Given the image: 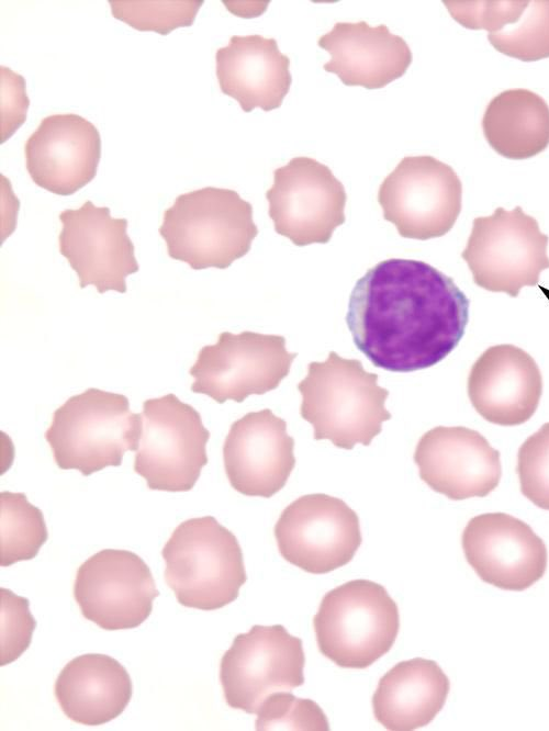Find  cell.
Segmentation results:
<instances>
[{"mask_svg":"<svg viewBox=\"0 0 549 731\" xmlns=\"http://www.w3.org/2000/svg\"><path fill=\"white\" fill-rule=\"evenodd\" d=\"M469 300L451 278L412 259H386L361 277L349 299L347 326L378 368L412 372L447 357L461 340Z\"/></svg>","mask_w":549,"mask_h":731,"instance_id":"cell-1","label":"cell"},{"mask_svg":"<svg viewBox=\"0 0 549 731\" xmlns=\"http://www.w3.org/2000/svg\"><path fill=\"white\" fill-rule=\"evenodd\" d=\"M298 390L300 413L314 427V439L330 440L338 448L370 445L391 418L384 406L389 391L378 385V375L367 372L359 360L334 351L325 361L309 364Z\"/></svg>","mask_w":549,"mask_h":731,"instance_id":"cell-2","label":"cell"},{"mask_svg":"<svg viewBox=\"0 0 549 731\" xmlns=\"http://www.w3.org/2000/svg\"><path fill=\"white\" fill-rule=\"evenodd\" d=\"M168 255L194 270L225 269L258 234L253 206L229 189L206 187L177 196L159 228Z\"/></svg>","mask_w":549,"mask_h":731,"instance_id":"cell-3","label":"cell"},{"mask_svg":"<svg viewBox=\"0 0 549 731\" xmlns=\"http://www.w3.org/2000/svg\"><path fill=\"white\" fill-rule=\"evenodd\" d=\"M142 429V415L130 411L126 396L92 387L54 412L45 439L60 469L87 476L121 465L126 451H137Z\"/></svg>","mask_w":549,"mask_h":731,"instance_id":"cell-4","label":"cell"},{"mask_svg":"<svg viewBox=\"0 0 549 731\" xmlns=\"http://www.w3.org/2000/svg\"><path fill=\"white\" fill-rule=\"evenodd\" d=\"M161 554L166 582L186 607L222 608L237 598L247 580L236 537L212 516L181 522Z\"/></svg>","mask_w":549,"mask_h":731,"instance_id":"cell-5","label":"cell"},{"mask_svg":"<svg viewBox=\"0 0 549 731\" xmlns=\"http://www.w3.org/2000/svg\"><path fill=\"white\" fill-rule=\"evenodd\" d=\"M313 623L323 655L341 667L365 668L390 651L400 616L382 585L354 580L323 597Z\"/></svg>","mask_w":549,"mask_h":731,"instance_id":"cell-6","label":"cell"},{"mask_svg":"<svg viewBox=\"0 0 549 731\" xmlns=\"http://www.w3.org/2000/svg\"><path fill=\"white\" fill-rule=\"evenodd\" d=\"M549 238L538 222L520 206L497 207L492 215L473 220L461 256L477 285L516 297L523 286H534L549 268Z\"/></svg>","mask_w":549,"mask_h":731,"instance_id":"cell-7","label":"cell"},{"mask_svg":"<svg viewBox=\"0 0 549 731\" xmlns=\"http://www.w3.org/2000/svg\"><path fill=\"white\" fill-rule=\"evenodd\" d=\"M143 429L134 471L155 491L187 492L208 463L210 438L200 414L175 394L143 403Z\"/></svg>","mask_w":549,"mask_h":731,"instance_id":"cell-8","label":"cell"},{"mask_svg":"<svg viewBox=\"0 0 549 731\" xmlns=\"http://www.w3.org/2000/svg\"><path fill=\"white\" fill-rule=\"evenodd\" d=\"M304 662L301 639L283 626H254L236 636L222 656L220 682L227 705L257 713L269 696L303 685Z\"/></svg>","mask_w":549,"mask_h":731,"instance_id":"cell-9","label":"cell"},{"mask_svg":"<svg viewBox=\"0 0 549 731\" xmlns=\"http://www.w3.org/2000/svg\"><path fill=\"white\" fill-rule=\"evenodd\" d=\"M462 184L432 156H406L382 181L378 201L402 237L426 240L447 234L460 211Z\"/></svg>","mask_w":549,"mask_h":731,"instance_id":"cell-10","label":"cell"},{"mask_svg":"<svg viewBox=\"0 0 549 731\" xmlns=\"http://www.w3.org/2000/svg\"><path fill=\"white\" fill-rule=\"evenodd\" d=\"M295 357L287 350L282 336L224 331L215 345L200 350L190 369L194 378L191 391L217 403H240L251 394L277 389Z\"/></svg>","mask_w":549,"mask_h":731,"instance_id":"cell-11","label":"cell"},{"mask_svg":"<svg viewBox=\"0 0 549 731\" xmlns=\"http://www.w3.org/2000/svg\"><path fill=\"white\" fill-rule=\"evenodd\" d=\"M266 198L274 230L296 246L325 244L345 222L343 183L310 157H295L277 168Z\"/></svg>","mask_w":549,"mask_h":731,"instance_id":"cell-12","label":"cell"},{"mask_svg":"<svg viewBox=\"0 0 549 731\" xmlns=\"http://www.w3.org/2000/svg\"><path fill=\"white\" fill-rule=\"evenodd\" d=\"M274 537L281 555L313 574L346 565L361 544L359 518L343 499L304 495L281 513Z\"/></svg>","mask_w":549,"mask_h":731,"instance_id":"cell-13","label":"cell"},{"mask_svg":"<svg viewBox=\"0 0 549 731\" xmlns=\"http://www.w3.org/2000/svg\"><path fill=\"white\" fill-rule=\"evenodd\" d=\"M158 595L148 565L127 550L97 552L80 565L74 585L83 617L105 630L139 626Z\"/></svg>","mask_w":549,"mask_h":731,"instance_id":"cell-14","label":"cell"},{"mask_svg":"<svg viewBox=\"0 0 549 731\" xmlns=\"http://www.w3.org/2000/svg\"><path fill=\"white\" fill-rule=\"evenodd\" d=\"M59 220V252L77 272L80 288L92 284L99 293H124L125 278L138 271L127 221L113 218L109 207H98L91 201L63 211Z\"/></svg>","mask_w":549,"mask_h":731,"instance_id":"cell-15","label":"cell"},{"mask_svg":"<svg viewBox=\"0 0 549 731\" xmlns=\"http://www.w3.org/2000/svg\"><path fill=\"white\" fill-rule=\"evenodd\" d=\"M462 549L482 581L506 591L530 587L547 569L542 539L526 522L503 513L470 519L462 532Z\"/></svg>","mask_w":549,"mask_h":731,"instance_id":"cell-16","label":"cell"},{"mask_svg":"<svg viewBox=\"0 0 549 731\" xmlns=\"http://www.w3.org/2000/svg\"><path fill=\"white\" fill-rule=\"evenodd\" d=\"M414 461L421 479L450 499L484 497L502 476L498 450L477 430L435 427L419 439Z\"/></svg>","mask_w":549,"mask_h":731,"instance_id":"cell-17","label":"cell"},{"mask_svg":"<svg viewBox=\"0 0 549 731\" xmlns=\"http://www.w3.org/2000/svg\"><path fill=\"white\" fill-rule=\"evenodd\" d=\"M293 448L285 421L270 409L246 414L233 423L223 446L231 485L247 496L271 497L295 465Z\"/></svg>","mask_w":549,"mask_h":731,"instance_id":"cell-18","label":"cell"},{"mask_svg":"<svg viewBox=\"0 0 549 731\" xmlns=\"http://www.w3.org/2000/svg\"><path fill=\"white\" fill-rule=\"evenodd\" d=\"M26 169L41 188L70 195L97 173L101 138L96 126L77 114H55L42 120L24 147Z\"/></svg>","mask_w":549,"mask_h":731,"instance_id":"cell-19","label":"cell"},{"mask_svg":"<svg viewBox=\"0 0 549 731\" xmlns=\"http://www.w3.org/2000/svg\"><path fill=\"white\" fill-rule=\"evenodd\" d=\"M542 392V378L534 358L514 345L488 348L468 378V395L488 421L517 426L535 414Z\"/></svg>","mask_w":549,"mask_h":731,"instance_id":"cell-20","label":"cell"},{"mask_svg":"<svg viewBox=\"0 0 549 731\" xmlns=\"http://www.w3.org/2000/svg\"><path fill=\"white\" fill-rule=\"evenodd\" d=\"M317 43L332 56L324 69L347 86L383 88L403 76L412 63L410 46L384 24L338 22Z\"/></svg>","mask_w":549,"mask_h":731,"instance_id":"cell-21","label":"cell"},{"mask_svg":"<svg viewBox=\"0 0 549 731\" xmlns=\"http://www.w3.org/2000/svg\"><path fill=\"white\" fill-rule=\"evenodd\" d=\"M216 77L222 92L234 98L245 112L255 108H279L289 92L290 59L274 38L234 35L215 55Z\"/></svg>","mask_w":549,"mask_h":731,"instance_id":"cell-22","label":"cell"},{"mask_svg":"<svg viewBox=\"0 0 549 731\" xmlns=\"http://www.w3.org/2000/svg\"><path fill=\"white\" fill-rule=\"evenodd\" d=\"M125 667L104 654H83L68 662L55 683V696L64 713L85 726H100L116 718L132 697Z\"/></svg>","mask_w":549,"mask_h":731,"instance_id":"cell-23","label":"cell"},{"mask_svg":"<svg viewBox=\"0 0 549 731\" xmlns=\"http://www.w3.org/2000/svg\"><path fill=\"white\" fill-rule=\"evenodd\" d=\"M450 683L432 660L416 657L393 666L379 681L372 698L376 719L391 731L428 724L442 709Z\"/></svg>","mask_w":549,"mask_h":731,"instance_id":"cell-24","label":"cell"},{"mask_svg":"<svg viewBox=\"0 0 549 731\" xmlns=\"http://www.w3.org/2000/svg\"><path fill=\"white\" fill-rule=\"evenodd\" d=\"M482 130L490 146L505 158L536 156L549 145V105L530 90H505L488 104Z\"/></svg>","mask_w":549,"mask_h":731,"instance_id":"cell-25","label":"cell"},{"mask_svg":"<svg viewBox=\"0 0 549 731\" xmlns=\"http://www.w3.org/2000/svg\"><path fill=\"white\" fill-rule=\"evenodd\" d=\"M42 511L25 494H0V565L33 559L47 540Z\"/></svg>","mask_w":549,"mask_h":731,"instance_id":"cell-26","label":"cell"},{"mask_svg":"<svg viewBox=\"0 0 549 731\" xmlns=\"http://www.w3.org/2000/svg\"><path fill=\"white\" fill-rule=\"evenodd\" d=\"M488 40L500 53L523 61L549 57V0H519L508 22Z\"/></svg>","mask_w":549,"mask_h":731,"instance_id":"cell-27","label":"cell"},{"mask_svg":"<svg viewBox=\"0 0 549 731\" xmlns=\"http://www.w3.org/2000/svg\"><path fill=\"white\" fill-rule=\"evenodd\" d=\"M201 0H110L112 14L138 31L167 35L190 26L202 5Z\"/></svg>","mask_w":549,"mask_h":731,"instance_id":"cell-28","label":"cell"},{"mask_svg":"<svg viewBox=\"0 0 549 731\" xmlns=\"http://www.w3.org/2000/svg\"><path fill=\"white\" fill-rule=\"evenodd\" d=\"M516 471L522 494L537 507L549 510V423L519 447Z\"/></svg>","mask_w":549,"mask_h":731,"instance_id":"cell-29","label":"cell"},{"mask_svg":"<svg viewBox=\"0 0 549 731\" xmlns=\"http://www.w3.org/2000/svg\"><path fill=\"white\" fill-rule=\"evenodd\" d=\"M256 729L328 730L329 726L314 701L281 691L262 702L257 712Z\"/></svg>","mask_w":549,"mask_h":731,"instance_id":"cell-30","label":"cell"},{"mask_svg":"<svg viewBox=\"0 0 549 731\" xmlns=\"http://www.w3.org/2000/svg\"><path fill=\"white\" fill-rule=\"evenodd\" d=\"M36 621L29 600L9 589H0V665L16 660L30 645Z\"/></svg>","mask_w":549,"mask_h":731,"instance_id":"cell-31","label":"cell"}]
</instances>
